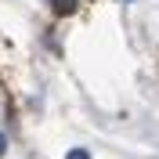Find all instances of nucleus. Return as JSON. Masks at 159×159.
<instances>
[{
	"label": "nucleus",
	"mask_w": 159,
	"mask_h": 159,
	"mask_svg": "<svg viewBox=\"0 0 159 159\" xmlns=\"http://www.w3.org/2000/svg\"><path fill=\"white\" fill-rule=\"evenodd\" d=\"M51 7L58 11V15H72L76 11V0H51Z\"/></svg>",
	"instance_id": "1"
},
{
	"label": "nucleus",
	"mask_w": 159,
	"mask_h": 159,
	"mask_svg": "<svg viewBox=\"0 0 159 159\" xmlns=\"http://www.w3.org/2000/svg\"><path fill=\"white\" fill-rule=\"evenodd\" d=\"M4 152H7V138H4V134H0V156H4Z\"/></svg>",
	"instance_id": "3"
},
{
	"label": "nucleus",
	"mask_w": 159,
	"mask_h": 159,
	"mask_svg": "<svg viewBox=\"0 0 159 159\" xmlns=\"http://www.w3.org/2000/svg\"><path fill=\"white\" fill-rule=\"evenodd\" d=\"M65 159H90V152L87 148H72V152H65Z\"/></svg>",
	"instance_id": "2"
},
{
	"label": "nucleus",
	"mask_w": 159,
	"mask_h": 159,
	"mask_svg": "<svg viewBox=\"0 0 159 159\" xmlns=\"http://www.w3.org/2000/svg\"><path fill=\"white\" fill-rule=\"evenodd\" d=\"M127 4H130V0H127Z\"/></svg>",
	"instance_id": "4"
}]
</instances>
